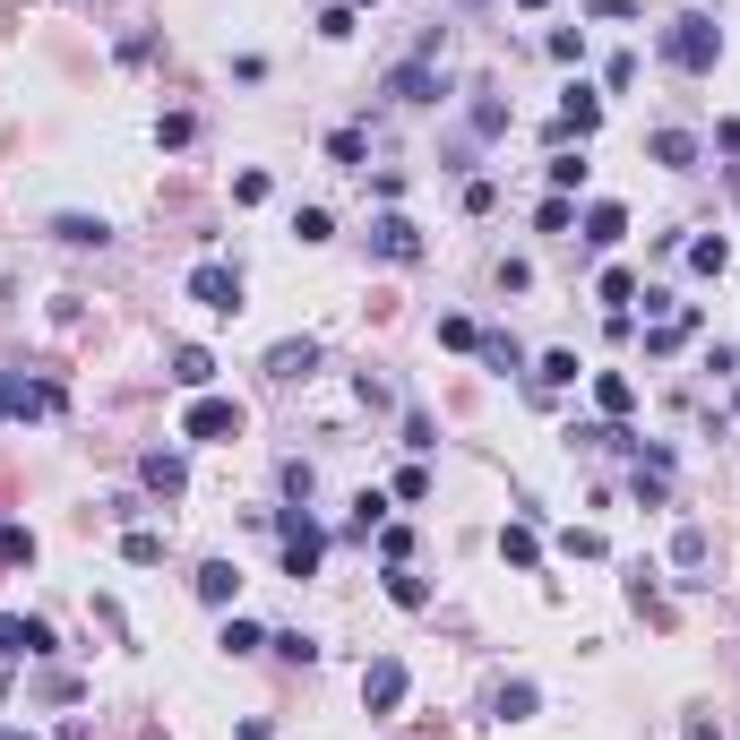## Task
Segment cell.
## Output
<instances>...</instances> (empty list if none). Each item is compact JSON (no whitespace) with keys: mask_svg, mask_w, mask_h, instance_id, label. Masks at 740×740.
Segmentation results:
<instances>
[{"mask_svg":"<svg viewBox=\"0 0 740 740\" xmlns=\"http://www.w3.org/2000/svg\"><path fill=\"white\" fill-rule=\"evenodd\" d=\"M293 233H302V242H328V233H336V216H328V207H302V216H293Z\"/></svg>","mask_w":740,"mask_h":740,"instance_id":"obj_35","label":"cell"},{"mask_svg":"<svg viewBox=\"0 0 740 740\" xmlns=\"http://www.w3.org/2000/svg\"><path fill=\"white\" fill-rule=\"evenodd\" d=\"M595 405H603V422H628V405H637V387H628L620 370H595Z\"/></svg>","mask_w":740,"mask_h":740,"instance_id":"obj_19","label":"cell"},{"mask_svg":"<svg viewBox=\"0 0 740 740\" xmlns=\"http://www.w3.org/2000/svg\"><path fill=\"white\" fill-rule=\"evenodd\" d=\"M439 345H457V354H474V345H483V328H474V319H457V310H448V319H439Z\"/></svg>","mask_w":740,"mask_h":740,"instance_id":"obj_29","label":"cell"},{"mask_svg":"<svg viewBox=\"0 0 740 740\" xmlns=\"http://www.w3.org/2000/svg\"><path fill=\"white\" fill-rule=\"evenodd\" d=\"M431 52H439V43H422L413 61H396V69H387V95H396V104H439V95H448V69H439Z\"/></svg>","mask_w":740,"mask_h":740,"instance_id":"obj_2","label":"cell"},{"mask_svg":"<svg viewBox=\"0 0 740 740\" xmlns=\"http://www.w3.org/2000/svg\"><path fill=\"white\" fill-rule=\"evenodd\" d=\"M233 595H242V569H233V560H207V569H199V603H216V612H225Z\"/></svg>","mask_w":740,"mask_h":740,"instance_id":"obj_18","label":"cell"},{"mask_svg":"<svg viewBox=\"0 0 740 740\" xmlns=\"http://www.w3.org/2000/svg\"><path fill=\"white\" fill-rule=\"evenodd\" d=\"M672 560L698 577V569H706V525H680V534H672Z\"/></svg>","mask_w":740,"mask_h":740,"instance_id":"obj_26","label":"cell"},{"mask_svg":"<svg viewBox=\"0 0 740 740\" xmlns=\"http://www.w3.org/2000/svg\"><path fill=\"white\" fill-rule=\"evenodd\" d=\"M362 9H370V0H362Z\"/></svg>","mask_w":740,"mask_h":740,"instance_id":"obj_44","label":"cell"},{"mask_svg":"<svg viewBox=\"0 0 740 740\" xmlns=\"http://www.w3.org/2000/svg\"><path fill=\"white\" fill-rule=\"evenodd\" d=\"M190 138H199L190 113H164V122H155V146H190Z\"/></svg>","mask_w":740,"mask_h":740,"instance_id":"obj_31","label":"cell"},{"mask_svg":"<svg viewBox=\"0 0 740 740\" xmlns=\"http://www.w3.org/2000/svg\"><path fill=\"white\" fill-rule=\"evenodd\" d=\"M319 551H328V534H319V525H310V508L293 499V508H284V577H293V586H302V577H319Z\"/></svg>","mask_w":740,"mask_h":740,"instance_id":"obj_4","label":"cell"},{"mask_svg":"<svg viewBox=\"0 0 740 740\" xmlns=\"http://www.w3.org/2000/svg\"><path fill=\"white\" fill-rule=\"evenodd\" d=\"M328 155H336V164H362L370 138H362V129H336V138H328Z\"/></svg>","mask_w":740,"mask_h":740,"instance_id":"obj_36","label":"cell"},{"mask_svg":"<svg viewBox=\"0 0 740 740\" xmlns=\"http://www.w3.org/2000/svg\"><path fill=\"white\" fill-rule=\"evenodd\" d=\"M181 439H242V405L233 396H199L181 413Z\"/></svg>","mask_w":740,"mask_h":740,"instance_id":"obj_6","label":"cell"},{"mask_svg":"<svg viewBox=\"0 0 740 740\" xmlns=\"http://www.w3.org/2000/svg\"><path fill=\"white\" fill-rule=\"evenodd\" d=\"M534 225H543V233H569V225H577V207H569V199H543V216H534Z\"/></svg>","mask_w":740,"mask_h":740,"instance_id":"obj_39","label":"cell"},{"mask_svg":"<svg viewBox=\"0 0 740 740\" xmlns=\"http://www.w3.org/2000/svg\"><path fill=\"white\" fill-rule=\"evenodd\" d=\"M534 706H543V689H534V680H499V689H492V715H499V724H525Z\"/></svg>","mask_w":740,"mask_h":740,"instance_id":"obj_14","label":"cell"},{"mask_svg":"<svg viewBox=\"0 0 740 740\" xmlns=\"http://www.w3.org/2000/svg\"><path fill=\"white\" fill-rule=\"evenodd\" d=\"M499 129H508V104H492V95H483V104H474V138H499Z\"/></svg>","mask_w":740,"mask_h":740,"instance_id":"obj_38","label":"cell"},{"mask_svg":"<svg viewBox=\"0 0 740 740\" xmlns=\"http://www.w3.org/2000/svg\"><path fill=\"white\" fill-rule=\"evenodd\" d=\"M319 35H328V43H345V35H354V9H345V0H328V9H319Z\"/></svg>","mask_w":740,"mask_h":740,"instance_id":"obj_34","label":"cell"},{"mask_svg":"<svg viewBox=\"0 0 740 740\" xmlns=\"http://www.w3.org/2000/svg\"><path fill=\"white\" fill-rule=\"evenodd\" d=\"M370 250L396 258V267H413V258H422V233H413L405 216H379V225H370Z\"/></svg>","mask_w":740,"mask_h":740,"instance_id":"obj_10","label":"cell"},{"mask_svg":"<svg viewBox=\"0 0 740 740\" xmlns=\"http://www.w3.org/2000/svg\"><path fill=\"white\" fill-rule=\"evenodd\" d=\"M122 560H129V569H155V560H164V534H155V525H129V534H122Z\"/></svg>","mask_w":740,"mask_h":740,"instance_id":"obj_22","label":"cell"},{"mask_svg":"<svg viewBox=\"0 0 740 740\" xmlns=\"http://www.w3.org/2000/svg\"><path fill=\"white\" fill-rule=\"evenodd\" d=\"M560 129L595 138V129H603V95H595V87H569V95H560Z\"/></svg>","mask_w":740,"mask_h":740,"instance_id":"obj_12","label":"cell"},{"mask_svg":"<svg viewBox=\"0 0 740 740\" xmlns=\"http://www.w3.org/2000/svg\"><path fill=\"white\" fill-rule=\"evenodd\" d=\"M216 646H225V654H258V646H267V628H258V620H225V637H216Z\"/></svg>","mask_w":740,"mask_h":740,"instance_id":"obj_24","label":"cell"},{"mask_svg":"<svg viewBox=\"0 0 740 740\" xmlns=\"http://www.w3.org/2000/svg\"><path fill=\"white\" fill-rule=\"evenodd\" d=\"M499 560H508V569H534V560H543L534 525H499Z\"/></svg>","mask_w":740,"mask_h":740,"instance_id":"obj_20","label":"cell"},{"mask_svg":"<svg viewBox=\"0 0 740 740\" xmlns=\"http://www.w3.org/2000/svg\"><path fill=\"white\" fill-rule=\"evenodd\" d=\"M362 706L370 715H396V706H405V663H396V654H379L362 672Z\"/></svg>","mask_w":740,"mask_h":740,"instance_id":"obj_8","label":"cell"},{"mask_svg":"<svg viewBox=\"0 0 740 740\" xmlns=\"http://www.w3.org/2000/svg\"><path fill=\"white\" fill-rule=\"evenodd\" d=\"M543 173H551V199H569V190H586V155H551Z\"/></svg>","mask_w":740,"mask_h":740,"instance_id":"obj_25","label":"cell"},{"mask_svg":"<svg viewBox=\"0 0 740 740\" xmlns=\"http://www.w3.org/2000/svg\"><path fill=\"white\" fill-rule=\"evenodd\" d=\"M577 233H586L595 250H620V242H628V207H612V199H595V207L577 216Z\"/></svg>","mask_w":740,"mask_h":740,"instance_id":"obj_11","label":"cell"},{"mask_svg":"<svg viewBox=\"0 0 740 740\" xmlns=\"http://www.w3.org/2000/svg\"><path fill=\"white\" fill-rule=\"evenodd\" d=\"M52 242H69V250H104V242H113V225H104V216H52Z\"/></svg>","mask_w":740,"mask_h":740,"instance_id":"obj_15","label":"cell"},{"mask_svg":"<svg viewBox=\"0 0 740 740\" xmlns=\"http://www.w3.org/2000/svg\"><path fill=\"white\" fill-rule=\"evenodd\" d=\"M595 293L620 310V302H637V276H628V267H603V284H595Z\"/></svg>","mask_w":740,"mask_h":740,"instance_id":"obj_32","label":"cell"},{"mask_svg":"<svg viewBox=\"0 0 740 740\" xmlns=\"http://www.w3.org/2000/svg\"><path fill=\"white\" fill-rule=\"evenodd\" d=\"M190 302H199V310H216V319H233V310H242V267L199 258V267H190Z\"/></svg>","mask_w":740,"mask_h":740,"instance_id":"obj_3","label":"cell"},{"mask_svg":"<svg viewBox=\"0 0 740 740\" xmlns=\"http://www.w3.org/2000/svg\"><path fill=\"white\" fill-rule=\"evenodd\" d=\"M207 379H216V354H207V345H173V387L207 396Z\"/></svg>","mask_w":740,"mask_h":740,"instance_id":"obj_13","label":"cell"},{"mask_svg":"<svg viewBox=\"0 0 740 740\" xmlns=\"http://www.w3.org/2000/svg\"><path fill=\"white\" fill-rule=\"evenodd\" d=\"M0 740H26V732H0Z\"/></svg>","mask_w":740,"mask_h":740,"instance_id":"obj_43","label":"cell"},{"mask_svg":"<svg viewBox=\"0 0 740 740\" xmlns=\"http://www.w3.org/2000/svg\"><path fill=\"white\" fill-rule=\"evenodd\" d=\"M689 267H698V276H724V267H732V242H724V233H698V242H689Z\"/></svg>","mask_w":740,"mask_h":740,"instance_id":"obj_23","label":"cell"},{"mask_svg":"<svg viewBox=\"0 0 740 740\" xmlns=\"http://www.w3.org/2000/svg\"><path fill=\"white\" fill-rule=\"evenodd\" d=\"M267 646H276V654H284V663H319V637H302V628H276V637H267Z\"/></svg>","mask_w":740,"mask_h":740,"instance_id":"obj_28","label":"cell"},{"mask_svg":"<svg viewBox=\"0 0 740 740\" xmlns=\"http://www.w3.org/2000/svg\"><path fill=\"white\" fill-rule=\"evenodd\" d=\"M370 525H387V499H379V492L354 499V534H370Z\"/></svg>","mask_w":740,"mask_h":740,"instance_id":"obj_37","label":"cell"},{"mask_svg":"<svg viewBox=\"0 0 740 740\" xmlns=\"http://www.w3.org/2000/svg\"><path fill=\"white\" fill-rule=\"evenodd\" d=\"M43 654H52V620H26V612L0 620V663H43Z\"/></svg>","mask_w":740,"mask_h":740,"instance_id":"obj_7","label":"cell"},{"mask_svg":"<svg viewBox=\"0 0 740 740\" xmlns=\"http://www.w3.org/2000/svg\"><path fill=\"white\" fill-rule=\"evenodd\" d=\"M387 603H396V612H422V603H431V586H422V577L396 560V569H387Z\"/></svg>","mask_w":740,"mask_h":740,"instance_id":"obj_21","label":"cell"},{"mask_svg":"<svg viewBox=\"0 0 740 740\" xmlns=\"http://www.w3.org/2000/svg\"><path fill=\"white\" fill-rule=\"evenodd\" d=\"M138 483L155 499H181V483H190V465H181V448H146L138 457Z\"/></svg>","mask_w":740,"mask_h":740,"instance_id":"obj_9","label":"cell"},{"mask_svg":"<svg viewBox=\"0 0 740 740\" xmlns=\"http://www.w3.org/2000/svg\"><path fill=\"white\" fill-rule=\"evenodd\" d=\"M61 405H69L61 379H26V370H9V413H17V422H43V413H61Z\"/></svg>","mask_w":740,"mask_h":740,"instance_id":"obj_5","label":"cell"},{"mask_svg":"<svg viewBox=\"0 0 740 740\" xmlns=\"http://www.w3.org/2000/svg\"><path fill=\"white\" fill-rule=\"evenodd\" d=\"M0 560L26 569V560H35V534H26V525H0Z\"/></svg>","mask_w":740,"mask_h":740,"instance_id":"obj_30","label":"cell"},{"mask_svg":"<svg viewBox=\"0 0 740 740\" xmlns=\"http://www.w3.org/2000/svg\"><path fill=\"white\" fill-rule=\"evenodd\" d=\"M663 61H672V69H689V78H706V69L724 61V26H715L706 9L672 17V26H663Z\"/></svg>","mask_w":740,"mask_h":740,"instance_id":"obj_1","label":"cell"},{"mask_svg":"<svg viewBox=\"0 0 740 740\" xmlns=\"http://www.w3.org/2000/svg\"><path fill=\"white\" fill-rule=\"evenodd\" d=\"M483 362L492 370H525V354H516V336H483Z\"/></svg>","mask_w":740,"mask_h":740,"instance_id":"obj_33","label":"cell"},{"mask_svg":"<svg viewBox=\"0 0 740 740\" xmlns=\"http://www.w3.org/2000/svg\"><path fill=\"white\" fill-rule=\"evenodd\" d=\"M516 9H551V0H516Z\"/></svg>","mask_w":740,"mask_h":740,"instance_id":"obj_42","label":"cell"},{"mask_svg":"<svg viewBox=\"0 0 740 740\" xmlns=\"http://www.w3.org/2000/svg\"><path fill=\"white\" fill-rule=\"evenodd\" d=\"M0 422H9V370H0Z\"/></svg>","mask_w":740,"mask_h":740,"instance_id":"obj_41","label":"cell"},{"mask_svg":"<svg viewBox=\"0 0 740 740\" xmlns=\"http://www.w3.org/2000/svg\"><path fill=\"white\" fill-rule=\"evenodd\" d=\"M680 740H724V732L715 724H680Z\"/></svg>","mask_w":740,"mask_h":740,"instance_id":"obj_40","label":"cell"},{"mask_svg":"<svg viewBox=\"0 0 740 740\" xmlns=\"http://www.w3.org/2000/svg\"><path fill=\"white\" fill-rule=\"evenodd\" d=\"M267 370H276V379H310V370H319V345H310V336H284V345L267 354Z\"/></svg>","mask_w":740,"mask_h":740,"instance_id":"obj_16","label":"cell"},{"mask_svg":"<svg viewBox=\"0 0 740 740\" xmlns=\"http://www.w3.org/2000/svg\"><path fill=\"white\" fill-rule=\"evenodd\" d=\"M534 387H577V354H543L534 362Z\"/></svg>","mask_w":740,"mask_h":740,"instance_id":"obj_27","label":"cell"},{"mask_svg":"<svg viewBox=\"0 0 740 740\" xmlns=\"http://www.w3.org/2000/svg\"><path fill=\"white\" fill-rule=\"evenodd\" d=\"M646 155H654V164H672V173H689V164H698V138H689V129H654V138H646Z\"/></svg>","mask_w":740,"mask_h":740,"instance_id":"obj_17","label":"cell"}]
</instances>
